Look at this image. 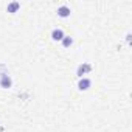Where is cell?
<instances>
[{"label":"cell","instance_id":"277c9868","mask_svg":"<svg viewBox=\"0 0 132 132\" xmlns=\"http://www.w3.org/2000/svg\"><path fill=\"white\" fill-rule=\"evenodd\" d=\"M51 37H53V40H62L64 31H62L61 28H54V30L51 31Z\"/></svg>","mask_w":132,"mask_h":132},{"label":"cell","instance_id":"5b68a950","mask_svg":"<svg viewBox=\"0 0 132 132\" xmlns=\"http://www.w3.org/2000/svg\"><path fill=\"white\" fill-rule=\"evenodd\" d=\"M19 8H20V3H19V2H11V3L6 6V11H8V13H16Z\"/></svg>","mask_w":132,"mask_h":132},{"label":"cell","instance_id":"52a82bcc","mask_svg":"<svg viewBox=\"0 0 132 132\" xmlns=\"http://www.w3.org/2000/svg\"><path fill=\"white\" fill-rule=\"evenodd\" d=\"M72 44H73V39H72L70 36H64V37H62V45H64V47H70Z\"/></svg>","mask_w":132,"mask_h":132},{"label":"cell","instance_id":"8992f818","mask_svg":"<svg viewBox=\"0 0 132 132\" xmlns=\"http://www.w3.org/2000/svg\"><path fill=\"white\" fill-rule=\"evenodd\" d=\"M78 87H79L81 90H87V89L90 87V79H87V78H82V79L79 81Z\"/></svg>","mask_w":132,"mask_h":132},{"label":"cell","instance_id":"3957f363","mask_svg":"<svg viewBox=\"0 0 132 132\" xmlns=\"http://www.w3.org/2000/svg\"><path fill=\"white\" fill-rule=\"evenodd\" d=\"M57 16H59V17H69V16H70V8L65 6V5L59 6V8H57Z\"/></svg>","mask_w":132,"mask_h":132},{"label":"cell","instance_id":"7a4b0ae2","mask_svg":"<svg viewBox=\"0 0 132 132\" xmlns=\"http://www.w3.org/2000/svg\"><path fill=\"white\" fill-rule=\"evenodd\" d=\"M92 70V65L90 64H87V62H84V64H81L79 67H78V70H76V75L78 76H82V75H86L87 72H90Z\"/></svg>","mask_w":132,"mask_h":132},{"label":"cell","instance_id":"6da1fadb","mask_svg":"<svg viewBox=\"0 0 132 132\" xmlns=\"http://www.w3.org/2000/svg\"><path fill=\"white\" fill-rule=\"evenodd\" d=\"M11 84H13V79H11V76H10L8 73L0 75V87H3V89H10V87H11Z\"/></svg>","mask_w":132,"mask_h":132}]
</instances>
